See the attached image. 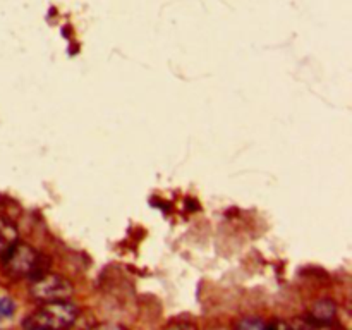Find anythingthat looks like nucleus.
Masks as SVG:
<instances>
[{"mask_svg":"<svg viewBox=\"0 0 352 330\" xmlns=\"http://www.w3.org/2000/svg\"><path fill=\"white\" fill-rule=\"evenodd\" d=\"M234 330H268V323L256 316H250V318L239 320Z\"/></svg>","mask_w":352,"mask_h":330,"instance_id":"nucleus-6","label":"nucleus"},{"mask_svg":"<svg viewBox=\"0 0 352 330\" xmlns=\"http://www.w3.org/2000/svg\"><path fill=\"white\" fill-rule=\"evenodd\" d=\"M19 241V232H17L16 226L7 220H0V258Z\"/></svg>","mask_w":352,"mask_h":330,"instance_id":"nucleus-5","label":"nucleus"},{"mask_svg":"<svg viewBox=\"0 0 352 330\" xmlns=\"http://www.w3.org/2000/svg\"><path fill=\"white\" fill-rule=\"evenodd\" d=\"M336 318H337V302L329 298L318 299L316 302H313L308 315L309 322L315 323L316 327L330 325Z\"/></svg>","mask_w":352,"mask_h":330,"instance_id":"nucleus-4","label":"nucleus"},{"mask_svg":"<svg viewBox=\"0 0 352 330\" xmlns=\"http://www.w3.org/2000/svg\"><path fill=\"white\" fill-rule=\"evenodd\" d=\"M3 274L10 278H36L47 274L43 268V256L33 246L17 241L2 258Z\"/></svg>","mask_w":352,"mask_h":330,"instance_id":"nucleus-2","label":"nucleus"},{"mask_svg":"<svg viewBox=\"0 0 352 330\" xmlns=\"http://www.w3.org/2000/svg\"><path fill=\"white\" fill-rule=\"evenodd\" d=\"M79 308L67 301L43 302L24 318V330H71L78 322Z\"/></svg>","mask_w":352,"mask_h":330,"instance_id":"nucleus-1","label":"nucleus"},{"mask_svg":"<svg viewBox=\"0 0 352 330\" xmlns=\"http://www.w3.org/2000/svg\"><path fill=\"white\" fill-rule=\"evenodd\" d=\"M30 294L38 302L67 301L74 296V285L69 278L58 274H43L33 278L30 285Z\"/></svg>","mask_w":352,"mask_h":330,"instance_id":"nucleus-3","label":"nucleus"},{"mask_svg":"<svg viewBox=\"0 0 352 330\" xmlns=\"http://www.w3.org/2000/svg\"><path fill=\"white\" fill-rule=\"evenodd\" d=\"M91 330H127L126 327L119 325V323H98V325L93 327Z\"/></svg>","mask_w":352,"mask_h":330,"instance_id":"nucleus-9","label":"nucleus"},{"mask_svg":"<svg viewBox=\"0 0 352 330\" xmlns=\"http://www.w3.org/2000/svg\"><path fill=\"white\" fill-rule=\"evenodd\" d=\"M16 311V302L10 298H0V320L10 318Z\"/></svg>","mask_w":352,"mask_h":330,"instance_id":"nucleus-7","label":"nucleus"},{"mask_svg":"<svg viewBox=\"0 0 352 330\" xmlns=\"http://www.w3.org/2000/svg\"><path fill=\"white\" fill-rule=\"evenodd\" d=\"M165 330H198L191 320H174L165 327Z\"/></svg>","mask_w":352,"mask_h":330,"instance_id":"nucleus-8","label":"nucleus"}]
</instances>
